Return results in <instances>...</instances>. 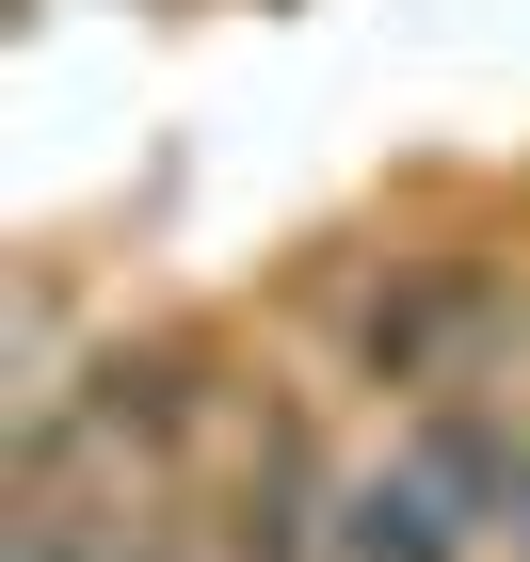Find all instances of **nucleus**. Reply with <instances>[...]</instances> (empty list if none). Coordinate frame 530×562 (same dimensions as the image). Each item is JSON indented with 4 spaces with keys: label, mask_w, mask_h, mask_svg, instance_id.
Returning <instances> with one entry per match:
<instances>
[{
    "label": "nucleus",
    "mask_w": 530,
    "mask_h": 562,
    "mask_svg": "<svg viewBox=\"0 0 530 562\" xmlns=\"http://www.w3.org/2000/svg\"><path fill=\"white\" fill-rule=\"evenodd\" d=\"M483 338H498V290H483V273H370V290L338 305V353H353L386 402L466 386V370H483Z\"/></svg>",
    "instance_id": "obj_1"
},
{
    "label": "nucleus",
    "mask_w": 530,
    "mask_h": 562,
    "mask_svg": "<svg viewBox=\"0 0 530 562\" xmlns=\"http://www.w3.org/2000/svg\"><path fill=\"white\" fill-rule=\"evenodd\" d=\"M322 547H338V562H466V547H483V515L435 482V450H386V467H353V482H338Z\"/></svg>",
    "instance_id": "obj_2"
},
{
    "label": "nucleus",
    "mask_w": 530,
    "mask_h": 562,
    "mask_svg": "<svg viewBox=\"0 0 530 562\" xmlns=\"http://www.w3.org/2000/svg\"><path fill=\"white\" fill-rule=\"evenodd\" d=\"M225 562H338V547H322V515H258V498H241V547Z\"/></svg>",
    "instance_id": "obj_3"
}]
</instances>
